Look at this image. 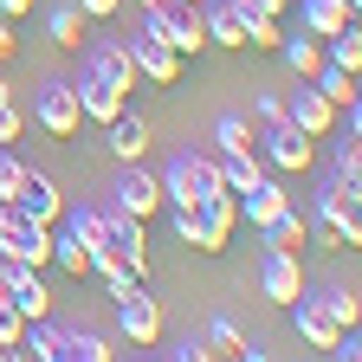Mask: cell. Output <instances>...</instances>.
Instances as JSON below:
<instances>
[{"instance_id":"cell-1","label":"cell","mask_w":362,"mask_h":362,"mask_svg":"<svg viewBox=\"0 0 362 362\" xmlns=\"http://www.w3.org/2000/svg\"><path fill=\"white\" fill-rule=\"evenodd\" d=\"M317 240L324 246H362V181L330 175L317 188Z\"/></svg>"},{"instance_id":"cell-2","label":"cell","mask_w":362,"mask_h":362,"mask_svg":"<svg viewBox=\"0 0 362 362\" xmlns=\"http://www.w3.org/2000/svg\"><path fill=\"white\" fill-rule=\"evenodd\" d=\"M220 156H201V149H181L168 168H162V201L168 207H201L207 194H220Z\"/></svg>"},{"instance_id":"cell-3","label":"cell","mask_w":362,"mask_h":362,"mask_svg":"<svg viewBox=\"0 0 362 362\" xmlns=\"http://www.w3.org/2000/svg\"><path fill=\"white\" fill-rule=\"evenodd\" d=\"M0 259H20L33 272L52 265V226H39L20 201H0Z\"/></svg>"},{"instance_id":"cell-4","label":"cell","mask_w":362,"mask_h":362,"mask_svg":"<svg viewBox=\"0 0 362 362\" xmlns=\"http://www.w3.org/2000/svg\"><path fill=\"white\" fill-rule=\"evenodd\" d=\"M84 78H98V84H110V90H123V98H129V90L143 84V78H136L129 39H123V33H98V39L84 45Z\"/></svg>"},{"instance_id":"cell-5","label":"cell","mask_w":362,"mask_h":362,"mask_svg":"<svg viewBox=\"0 0 362 362\" xmlns=\"http://www.w3.org/2000/svg\"><path fill=\"white\" fill-rule=\"evenodd\" d=\"M259 162L272 168V175H304L310 162H317V136H304L298 123H272V129H259Z\"/></svg>"},{"instance_id":"cell-6","label":"cell","mask_w":362,"mask_h":362,"mask_svg":"<svg viewBox=\"0 0 362 362\" xmlns=\"http://www.w3.org/2000/svg\"><path fill=\"white\" fill-rule=\"evenodd\" d=\"M110 207L117 214H129V220H156L168 201H162V175H149L143 162H123V175H117V188H110Z\"/></svg>"},{"instance_id":"cell-7","label":"cell","mask_w":362,"mask_h":362,"mask_svg":"<svg viewBox=\"0 0 362 362\" xmlns=\"http://www.w3.org/2000/svg\"><path fill=\"white\" fill-rule=\"evenodd\" d=\"M117 337L136 343V349L162 343V298H149V285H136L129 298H117Z\"/></svg>"},{"instance_id":"cell-8","label":"cell","mask_w":362,"mask_h":362,"mask_svg":"<svg viewBox=\"0 0 362 362\" xmlns=\"http://www.w3.org/2000/svg\"><path fill=\"white\" fill-rule=\"evenodd\" d=\"M259 291L272 298V304H298L304 298V265H298V252H285V246H265V259H259Z\"/></svg>"},{"instance_id":"cell-9","label":"cell","mask_w":362,"mask_h":362,"mask_svg":"<svg viewBox=\"0 0 362 362\" xmlns=\"http://www.w3.org/2000/svg\"><path fill=\"white\" fill-rule=\"evenodd\" d=\"M26 123H39L45 136H59V143H65V136H78V129H84L78 84H45V90H39V110H33Z\"/></svg>"},{"instance_id":"cell-10","label":"cell","mask_w":362,"mask_h":362,"mask_svg":"<svg viewBox=\"0 0 362 362\" xmlns=\"http://www.w3.org/2000/svg\"><path fill=\"white\" fill-rule=\"evenodd\" d=\"M285 123H298L304 136H317V143H324V136L337 129V104H330L310 78H298V84H291V98H285Z\"/></svg>"},{"instance_id":"cell-11","label":"cell","mask_w":362,"mask_h":362,"mask_svg":"<svg viewBox=\"0 0 362 362\" xmlns=\"http://www.w3.org/2000/svg\"><path fill=\"white\" fill-rule=\"evenodd\" d=\"M298 201H291V188H285V175H265L259 188H246L240 194V220L252 226V233H265V226H279L285 214H291Z\"/></svg>"},{"instance_id":"cell-12","label":"cell","mask_w":362,"mask_h":362,"mask_svg":"<svg viewBox=\"0 0 362 362\" xmlns=\"http://www.w3.org/2000/svg\"><path fill=\"white\" fill-rule=\"evenodd\" d=\"M194 214H201V252H226V240H233V226H240V194L220 188V194H207Z\"/></svg>"},{"instance_id":"cell-13","label":"cell","mask_w":362,"mask_h":362,"mask_svg":"<svg viewBox=\"0 0 362 362\" xmlns=\"http://www.w3.org/2000/svg\"><path fill=\"white\" fill-rule=\"evenodd\" d=\"M129 52H136V78H143V84H175V78H181V65H188V59L175 52V45L143 39V33L129 39Z\"/></svg>"},{"instance_id":"cell-14","label":"cell","mask_w":362,"mask_h":362,"mask_svg":"<svg viewBox=\"0 0 362 362\" xmlns=\"http://www.w3.org/2000/svg\"><path fill=\"white\" fill-rule=\"evenodd\" d=\"M201 20H207V45L246 52V13L233 7V0H201Z\"/></svg>"},{"instance_id":"cell-15","label":"cell","mask_w":362,"mask_h":362,"mask_svg":"<svg viewBox=\"0 0 362 362\" xmlns=\"http://www.w3.org/2000/svg\"><path fill=\"white\" fill-rule=\"evenodd\" d=\"M291 317H298V337H304L310 349H324V356H330V343L343 337V324H337V317L324 310V298H310V291L291 304Z\"/></svg>"},{"instance_id":"cell-16","label":"cell","mask_w":362,"mask_h":362,"mask_svg":"<svg viewBox=\"0 0 362 362\" xmlns=\"http://www.w3.org/2000/svg\"><path fill=\"white\" fill-rule=\"evenodd\" d=\"M104 136H110V156H117V162H143V156H149V123L136 117L129 104L104 123Z\"/></svg>"},{"instance_id":"cell-17","label":"cell","mask_w":362,"mask_h":362,"mask_svg":"<svg viewBox=\"0 0 362 362\" xmlns=\"http://www.w3.org/2000/svg\"><path fill=\"white\" fill-rule=\"evenodd\" d=\"M20 207H26L39 226H59V220H65V194H59V181L45 175V168H33V175H26V188H20Z\"/></svg>"},{"instance_id":"cell-18","label":"cell","mask_w":362,"mask_h":362,"mask_svg":"<svg viewBox=\"0 0 362 362\" xmlns=\"http://www.w3.org/2000/svg\"><path fill=\"white\" fill-rule=\"evenodd\" d=\"M279 59L291 65V78H317V71H324V39H317V33H285L279 39Z\"/></svg>"},{"instance_id":"cell-19","label":"cell","mask_w":362,"mask_h":362,"mask_svg":"<svg viewBox=\"0 0 362 362\" xmlns=\"http://www.w3.org/2000/svg\"><path fill=\"white\" fill-rule=\"evenodd\" d=\"M84 33H90V20L78 13V0H59V7H45V39H52L59 52H78Z\"/></svg>"},{"instance_id":"cell-20","label":"cell","mask_w":362,"mask_h":362,"mask_svg":"<svg viewBox=\"0 0 362 362\" xmlns=\"http://www.w3.org/2000/svg\"><path fill=\"white\" fill-rule=\"evenodd\" d=\"M123 104H129L123 90H110V84H98V78H78V110H84V123H98V129H104Z\"/></svg>"},{"instance_id":"cell-21","label":"cell","mask_w":362,"mask_h":362,"mask_svg":"<svg viewBox=\"0 0 362 362\" xmlns=\"http://www.w3.org/2000/svg\"><path fill=\"white\" fill-rule=\"evenodd\" d=\"M110 337L104 330H65L59 324V362H110Z\"/></svg>"},{"instance_id":"cell-22","label":"cell","mask_w":362,"mask_h":362,"mask_svg":"<svg viewBox=\"0 0 362 362\" xmlns=\"http://www.w3.org/2000/svg\"><path fill=\"white\" fill-rule=\"evenodd\" d=\"M356 13L343 7V0H298V26L304 33H317V39H330V33H343Z\"/></svg>"},{"instance_id":"cell-23","label":"cell","mask_w":362,"mask_h":362,"mask_svg":"<svg viewBox=\"0 0 362 362\" xmlns=\"http://www.w3.org/2000/svg\"><path fill=\"white\" fill-rule=\"evenodd\" d=\"M201 337H207V349H214V356H233V362H259V356H265V349H252V343H246V330L233 324V317H214Z\"/></svg>"},{"instance_id":"cell-24","label":"cell","mask_w":362,"mask_h":362,"mask_svg":"<svg viewBox=\"0 0 362 362\" xmlns=\"http://www.w3.org/2000/svg\"><path fill=\"white\" fill-rule=\"evenodd\" d=\"M272 168L259 162V149H240V156H220V181H226V188H233V194H246V188H259V181H265Z\"/></svg>"},{"instance_id":"cell-25","label":"cell","mask_w":362,"mask_h":362,"mask_svg":"<svg viewBox=\"0 0 362 362\" xmlns=\"http://www.w3.org/2000/svg\"><path fill=\"white\" fill-rule=\"evenodd\" d=\"M310 84H317V90H324V98H330L337 110H349V104H362V90H356V71H343V65H330V59H324V71H317Z\"/></svg>"},{"instance_id":"cell-26","label":"cell","mask_w":362,"mask_h":362,"mask_svg":"<svg viewBox=\"0 0 362 362\" xmlns=\"http://www.w3.org/2000/svg\"><path fill=\"white\" fill-rule=\"evenodd\" d=\"M52 265L65 272V279H78V285L90 279V252H84V246L65 233V226H52Z\"/></svg>"},{"instance_id":"cell-27","label":"cell","mask_w":362,"mask_h":362,"mask_svg":"<svg viewBox=\"0 0 362 362\" xmlns=\"http://www.w3.org/2000/svg\"><path fill=\"white\" fill-rule=\"evenodd\" d=\"M324 143H330V175H349V181H362V136H349V129L337 136V129H330Z\"/></svg>"},{"instance_id":"cell-28","label":"cell","mask_w":362,"mask_h":362,"mask_svg":"<svg viewBox=\"0 0 362 362\" xmlns=\"http://www.w3.org/2000/svg\"><path fill=\"white\" fill-rule=\"evenodd\" d=\"M259 143V129L246 123V117H220L214 123V156H240V149H252Z\"/></svg>"},{"instance_id":"cell-29","label":"cell","mask_w":362,"mask_h":362,"mask_svg":"<svg viewBox=\"0 0 362 362\" xmlns=\"http://www.w3.org/2000/svg\"><path fill=\"white\" fill-rule=\"evenodd\" d=\"M52 304L59 298H52V285H45V272H33V279L20 285V298H13V310L26 317V324H33V317H52Z\"/></svg>"},{"instance_id":"cell-30","label":"cell","mask_w":362,"mask_h":362,"mask_svg":"<svg viewBox=\"0 0 362 362\" xmlns=\"http://www.w3.org/2000/svg\"><path fill=\"white\" fill-rule=\"evenodd\" d=\"M26 175H33V162H26V156H20L13 143H0V201H20Z\"/></svg>"},{"instance_id":"cell-31","label":"cell","mask_w":362,"mask_h":362,"mask_svg":"<svg viewBox=\"0 0 362 362\" xmlns=\"http://www.w3.org/2000/svg\"><path fill=\"white\" fill-rule=\"evenodd\" d=\"M259 240H265V246H285V252H298V246H310V220H304V214L291 207V214H285L279 226H265Z\"/></svg>"},{"instance_id":"cell-32","label":"cell","mask_w":362,"mask_h":362,"mask_svg":"<svg viewBox=\"0 0 362 362\" xmlns=\"http://www.w3.org/2000/svg\"><path fill=\"white\" fill-rule=\"evenodd\" d=\"M279 39H285L279 13H246V45H252V52H279Z\"/></svg>"},{"instance_id":"cell-33","label":"cell","mask_w":362,"mask_h":362,"mask_svg":"<svg viewBox=\"0 0 362 362\" xmlns=\"http://www.w3.org/2000/svg\"><path fill=\"white\" fill-rule=\"evenodd\" d=\"M324 310L337 317L343 330H349V324H362V298H356V291H343V285H337V291H324Z\"/></svg>"},{"instance_id":"cell-34","label":"cell","mask_w":362,"mask_h":362,"mask_svg":"<svg viewBox=\"0 0 362 362\" xmlns=\"http://www.w3.org/2000/svg\"><path fill=\"white\" fill-rule=\"evenodd\" d=\"M26 279H33V265H20V259H0V304H13Z\"/></svg>"},{"instance_id":"cell-35","label":"cell","mask_w":362,"mask_h":362,"mask_svg":"<svg viewBox=\"0 0 362 362\" xmlns=\"http://www.w3.org/2000/svg\"><path fill=\"white\" fill-rule=\"evenodd\" d=\"M168 226H175V240L188 246V252H201V214H194V207H175V220H168Z\"/></svg>"},{"instance_id":"cell-36","label":"cell","mask_w":362,"mask_h":362,"mask_svg":"<svg viewBox=\"0 0 362 362\" xmlns=\"http://www.w3.org/2000/svg\"><path fill=\"white\" fill-rule=\"evenodd\" d=\"M252 117H259L252 129H272V123H285V98H279V90H265V98L252 104Z\"/></svg>"},{"instance_id":"cell-37","label":"cell","mask_w":362,"mask_h":362,"mask_svg":"<svg viewBox=\"0 0 362 362\" xmlns=\"http://www.w3.org/2000/svg\"><path fill=\"white\" fill-rule=\"evenodd\" d=\"M26 136V110L20 104H0V143H20Z\"/></svg>"},{"instance_id":"cell-38","label":"cell","mask_w":362,"mask_h":362,"mask_svg":"<svg viewBox=\"0 0 362 362\" xmlns=\"http://www.w3.org/2000/svg\"><path fill=\"white\" fill-rule=\"evenodd\" d=\"M330 356H337V362H362V324H349V330L330 343Z\"/></svg>"},{"instance_id":"cell-39","label":"cell","mask_w":362,"mask_h":362,"mask_svg":"<svg viewBox=\"0 0 362 362\" xmlns=\"http://www.w3.org/2000/svg\"><path fill=\"white\" fill-rule=\"evenodd\" d=\"M20 330H26V317H20L13 304H0V343H7V349H20Z\"/></svg>"},{"instance_id":"cell-40","label":"cell","mask_w":362,"mask_h":362,"mask_svg":"<svg viewBox=\"0 0 362 362\" xmlns=\"http://www.w3.org/2000/svg\"><path fill=\"white\" fill-rule=\"evenodd\" d=\"M168 356H175V362H214V349H207V337H188V343H175Z\"/></svg>"},{"instance_id":"cell-41","label":"cell","mask_w":362,"mask_h":362,"mask_svg":"<svg viewBox=\"0 0 362 362\" xmlns=\"http://www.w3.org/2000/svg\"><path fill=\"white\" fill-rule=\"evenodd\" d=\"M117 7H123V0H78V13H84V20H98V26L117 20Z\"/></svg>"},{"instance_id":"cell-42","label":"cell","mask_w":362,"mask_h":362,"mask_svg":"<svg viewBox=\"0 0 362 362\" xmlns=\"http://www.w3.org/2000/svg\"><path fill=\"white\" fill-rule=\"evenodd\" d=\"M13 45H20V39H13V20L0 13V59H13Z\"/></svg>"},{"instance_id":"cell-43","label":"cell","mask_w":362,"mask_h":362,"mask_svg":"<svg viewBox=\"0 0 362 362\" xmlns=\"http://www.w3.org/2000/svg\"><path fill=\"white\" fill-rule=\"evenodd\" d=\"M33 7H39V0H0V13H7V20H26Z\"/></svg>"},{"instance_id":"cell-44","label":"cell","mask_w":362,"mask_h":362,"mask_svg":"<svg viewBox=\"0 0 362 362\" xmlns=\"http://www.w3.org/2000/svg\"><path fill=\"white\" fill-rule=\"evenodd\" d=\"M143 13H162V7H181V0H136Z\"/></svg>"},{"instance_id":"cell-45","label":"cell","mask_w":362,"mask_h":362,"mask_svg":"<svg viewBox=\"0 0 362 362\" xmlns=\"http://www.w3.org/2000/svg\"><path fill=\"white\" fill-rule=\"evenodd\" d=\"M0 104H13V84H7V78H0Z\"/></svg>"},{"instance_id":"cell-46","label":"cell","mask_w":362,"mask_h":362,"mask_svg":"<svg viewBox=\"0 0 362 362\" xmlns=\"http://www.w3.org/2000/svg\"><path fill=\"white\" fill-rule=\"evenodd\" d=\"M13 356H20V349H7V343H0V362H13Z\"/></svg>"},{"instance_id":"cell-47","label":"cell","mask_w":362,"mask_h":362,"mask_svg":"<svg viewBox=\"0 0 362 362\" xmlns=\"http://www.w3.org/2000/svg\"><path fill=\"white\" fill-rule=\"evenodd\" d=\"M181 7H201V0H181Z\"/></svg>"}]
</instances>
